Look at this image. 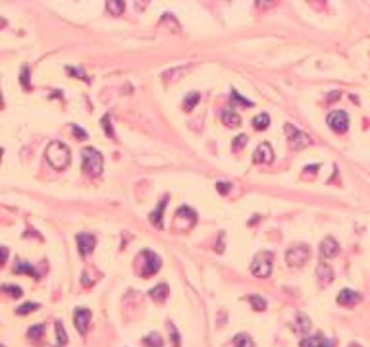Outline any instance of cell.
<instances>
[{
    "instance_id": "obj_13",
    "label": "cell",
    "mask_w": 370,
    "mask_h": 347,
    "mask_svg": "<svg viewBox=\"0 0 370 347\" xmlns=\"http://www.w3.org/2000/svg\"><path fill=\"white\" fill-rule=\"evenodd\" d=\"M166 205H168V195H166V197H164V199L160 201L159 207H157V209H155V211L151 213V216H149V218H151V222H153V224H155L157 228H162V214H164V209H166Z\"/></svg>"
},
{
    "instance_id": "obj_30",
    "label": "cell",
    "mask_w": 370,
    "mask_h": 347,
    "mask_svg": "<svg viewBox=\"0 0 370 347\" xmlns=\"http://www.w3.org/2000/svg\"><path fill=\"white\" fill-rule=\"evenodd\" d=\"M35 309H39L37 303H24V305H20V307L16 309V313H18V315H29V313H33Z\"/></svg>"
},
{
    "instance_id": "obj_8",
    "label": "cell",
    "mask_w": 370,
    "mask_h": 347,
    "mask_svg": "<svg viewBox=\"0 0 370 347\" xmlns=\"http://www.w3.org/2000/svg\"><path fill=\"white\" fill-rule=\"evenodd\" d=\"M74 324H76V328H78L79 334H85V332L89 330V324H91V311H89V309H83V307L76 309V313H74Z\"/></svg>"
},
{
    "instance_id": "obj_21",
    "label": "cell",
    "mask_w": 370,
    "mask_h": 347,
    "mask_svg": "<svg viewBox=\"0 0 370 347\" xmlns=\"http://www.w3.org/2000/svg\"><path fill=\"white\" fill-rule=\"evenodd\" d=\"M322 342H324L322 334H317V336H309V338L301 340V344H299V347H318L320 344H322Z\"/></svg>"
},
{
    "instance_id": "obj_15",
    "label": "cell",
    "mask_w": 370,
    "mask_h": 347,
    "mask_svg": "<svg viewBox=\"0 0 370 347\" xmlns=\"http://www.w3.org/2000/svg\"><path fill=\"white\" fill-rule=\"evenodd\" d=\"M222 120H224V124L230 126V128H236V126L241 124L239 114L238 112H234V110H224V112H222Z\"/></svg>"
},
{
    "instance_id": "obj_36",
    "label": "cell",
    "mask_w": 370,
    "mask_h": 347,
    "mask_svg": "<svg viewBox=\"0 0 370 347\" xmlns=\"http://www.w3.org/2000/svg\"><path fill=\"white\" fill-rule=\"evenodd\" d=\"M8 255H10V253H8V247L0 245V267H2V265L8 261Z\"/></svg>"
},
{
    "instance_id": "obj_37",
    "label": "cell",
    "mask_w": 370,
    "mask_h": 347,
    "mask_svg": "<svg viewBox=\"0 0 370 347\" xmlns=\"http://www.w3.org/2000/svg\"><path fill=\"white\" fill-rule=\"evenodd\" d=\"M68 72H70V74H74V76H79V80L89 81V78H87V74H83L81 70H76V68H70V66H68Z\"/></svg>"
},
{
    "instance_id": "obj_28",
    "label": "cell",
    "mask_w": 370,
    "mask_h": 347,
    "mask_svg": "<svg viewBox=\"0 0 370 347\" xmlns=\"http://www.w3.org/2000/svg\"><path fill=\"white\" fill-rule=\"evenodd\" d=\"M0 292H2V294L12 295V297H22V295H24V290H22L20 286H2Z\"/></svg>"
},
{
    "instance_id": "obj_17",
    "label": "cell",
    "mask_w": 370,
    "mask_h": 347,
    "mask_svg": "<svg viewBox=\"0 0 370 347\" xmlns=\"http://www.w3.org/2000/svg\"><path fill=\"white\" fill-rule=\"evenodd\" d=\"M295 330H299L301 334H305V332H309L311 330V320H309V317L305 315V313H299L297 315V319H295Z\"/></svg>"
},
{
    "instance_id": "obj_5",
    "label": "cell",
    "mask_w": 370,
    "mask_h": 347,
    "mask_svg": "<svg viewBox=\"0 0 370 347\" xmlns=\"http://www.w3.org/2000/svg\"><path fill=\"white\" fill-rule=\"evenodd\" d=\"M286 133H288V143L293 151H301V149H307L311 145V137L297 130L293 124H286Z\"/></svg>"
},
{
    "instance_id": "obj_24",
    "label": "cell",
    "mask_w": 370,
    "mask_h": 347,
    "mask_svg": "<svg viewBox=\"0 0 370 347\" xmlns=\"http://www.w3.org/2000/svg\"><path fill=\"white\" fill-rule=\"evenodd\" d=\"M54 328H56V338H58V346H66L68 344V336H66V330H64V326H62V322H56L54 324Z\"/></svg>"
},
{
    "instance_id": "obj_3",
    "label": "cell",
    "mask_w": 370,
    "mask_h": 347,
    "mask_svg": "<svg viewBox=\"0 0 370 347\" xmlns=\"http://www.w3.org/2000/svg\"><path fill=\"white\" fill-rule=\"evenodd\" d=\"M272 261H274V255H272L270 251H261V253L253 259L251 272H253L257 278H268L270 272H272Z\"/></svg>"
},
{
    "instance_id": "obj_23",
    "label": "cell",
    "mask_w": 370,
    "mask_h": 347,
    "mask_svg": "<svg viewBox=\"0 0 370 347\" xmlns=\"http://www.w3.org/2000/svg\"><path fill=\"white\" fill-rule=\"evenodd\" d=\"M199 99H201V95L199 93H189L187 97L184 99V110H191L193 107H197V103H199Z\"/></svg>"
},
{
    "instance_id": "obj_29",
    "label": "cell",
    "mask_w": 370,
    "mask_h": 347,
    "mask_svg": "<svg viewBox=\"0 0 370 347\" xmlns=\"http://www.w3.org/2000/svg\"><path fill=\"white\" fill-rule=\"evenodd\" d=\"M106 8H108V12H110V14L120 16V14L124 12V2H112V0H110V2L106 4Z\"/></svg>"
},
{
    "instance_id": "obj_40",
    "label": "cell",
    "mask_w": 370,
    "mask_h": 347,
    "mask_svg": "<svg viewBox=\"0 0 370 347\" xmlns=\"http://www.w3.org/2000/svg\"><path fill=\"white\" fill-rule=\"evenodd\" d=\"M318 347H334V342H332V340H324Z\"/></svg>"
},
{
    "instance_id": "obj_44",
    "label": "cell",
    "mask_w": 370,
    "mask_h": 347,
    "mask_svg": "<svg viewBox=\"0 0 370 347\" xmlns=\"http://www.w3.org/2000/svg\"><path fill=\"white\" fill-rule=\"evenodd\" d=\"M58 347H62V346H58Z\"/></svg>"
},
{
    "instance_id": "obj_9",
    "label": "cell",
    "mask_w": 370,
    "mask_h": 347,
    "mask_svg": "<svg viewBox=\"0 0 370 347\" xmlns=\"http://www.w3.org/2000/svg\"><path fill=\"white\" fill-rule=\"evenodd\" d=\"M320 253H322L324 259H332V257H336L340 253V243L334 240L332 236H328L320 243Z\"/></svg>"
},
{
    "instance_id": "obj_10",
    "label": "cell",
    "mask_w": 370,
    "mask_h": 347,
    "mask_svg": "<svg viewBox=\"0 0 370 347\" xmlns=\"http://www.w3.org/2000/svg\"><path fill=\"white\" fill-rule=\"evenodd\" d=\"M253 160H255V164H268V162H272L274 160V151H272V147H270L268 143L259 145V149H257L255 155H253Z\"/></svg>"
},
{
    "instance_id": "obj_41",
    "label": "cell",
    "mask_w": 370,
    "mask_h": 347,
    "mask_svg": "<svg viewBox=\"0 0 370 347\" xmlns=\"http://www.w3.org/2000/svg\"><path fill=\"white\" fill-rule=\"evenodd\" d=\"M4 107V101H2V95H0V108Z\"/></svg>"
},
{
    "instance_id": "obj_25",
    "label": "cell",
    "mask_w": 370,
    "mask_h": 347,
    "mask_svg": "<svg viewBox=\"0 0 370 347\" xmlns=\"http://www.w3.org/2000/svg\"><path fill=\"white\" fill-rule=\"evenodd\" d=\"M232 105H241V107H245V108L253 107V103H251V101H247L245 97H241L236 89H232Z\"/></svg>"
},
{
    "instance_id": "obj_39",
    "label": "cell",
    "mask_w": 370,
    "mask_h": 347,
    "mask_svg": "<svg viewBox=\"0 0 370 347\" xmlns=\"http://www.w3.org/2000/svg\"><path fill=\"white\" fill-rule=\"evenodd\" d=\"M216 187H218L220 193H228V191H230V184H228V182H218Z\"/></svg>"
},
{
    "instance_id": "obj_26",
    "label": "cell",
    "mask_w": 370,
    "mask_h": 347,
    "mask_svg": "<svg viewBox=\"0 0 370 347\" xmlns=\"http://www.w3.org/2000/svg\"><path fill=\"white\" fill-rule=\"evenodd\" d=\"M234 342H236V347H255L253 340H251L247 334H238V336L234 338Z\"/></svg>"
},
{
    "instance_id": "obj_6",
    "label": "cell",
    "mask_w": 370,
    "mask_h": 347,
    "mask_svg": "<svg viewBox=\"0 0 370 347\" xmlns=\"http://www.w3.org/2000/svg\"><path fill=\"white\" fill-rule=\"evenodd\" d=\"M141 259H145L143 270H141L143 276H153V274H157L160 270V267H162V259H160L157 253H153V251H143V253H141Z\"/></svg>"
},
{
    "instance_id": "obj_11",
    "label": "cell",
    "mask_w": 370,
    "mask_h": 347,
    "mask_svg": "<svg viewBox=\"0 0 370 347\" xmlns=\"http://www.w3.org/2000/svg\"><path fill=\"white\" fill-rule=\"evenodd\" d=\"M361 299H363V295L355 290H342L338 295V303L344 305V307H355Z\"/></svg>"
},
{
    "instance_id": "obj_14",
    "label": "cell",
    "mask_w": 370,
    "mask_h": 347,
    "mask_svg": "<svg viewBox=\"0 0 370 347\" xmlns=\"http://www.w3.org/2000/svg\"><path fill=\"white\" fill-rule=\"evenodd\" d=\"M317 274H318V278H320V284H322V286H326V284H330V282L334 280V270L328 267L326 263H322V265L317 268Z\"/></svg>"
},
{
    "instance_id": "obj_35",
    "label": "cell",
    "mask_w": 370,
    "mask_h": 347,
    "mask_svg": "<svg viewBox=\"0 0 370 347\" xmlns=\"http://www.w3.org/2000/svg\"><path fill=\"white\" fill-rule=\"evenodd\" d=\"M72 132H74V135H76L78 139H87V132H83L79 126H76V124L72 126Z\"/></svg>"
},
{
    "instance_id": "obj_33",
    "label": "cell",
    "mask_w": 370,
    "mask_h": 347,
    "mask_svg": "<svg viewBox=\"0 0 370 347\" xmlns=\"http://www.w3.org/2000/svg\"><path fill=\"white\" fill-rule=\"evenodd\" d=\"M20 81H22V85H24V89H31V83H29V68L27 66H24L22 68V78H20Z\"/></svg>"
},
{
    "instance_id": "obj_7",
    "label": "cell",
    "mask_w": 370,
    "mask_h": 347,
    "mask_svg": "<svg viewBox=\"0 0 370 347\" xmlns=\"http://www.w3.org/2000/svg\"><path fill=\"white\" fill-rule=\"evenodd\" d=\"M328 126L336 132V133H344L349 128V116L344 110H334L328 114Z\"/></svg>"
},
{
    "instance_id": "obj_45",
    "label": "cell",
    "mask_w": 370,
    "mask_h": 347,
    "mask_svg": "<svg viewBox=\"0 0 370 347\" xmlns=\"http://www.w3.org/2000/svg\"><path fill=\"white\" fill-rule=\"evenodd\" d=\"M0 347H4V346H0Z\"/></svg>"
},
{
    "instance_id": "obj_1",
    "label": "cell",
    "mask_w": 370,
    "mask_h": 347,
    "mask_svg": "<svg viewBox=\"0 0 370 347\" xmlns=\"http://www.w3.org/2000/svg\"><path fill=\"white\" fill-rule=\"evenodd\" d=\"M47 160L51 162L54 170H66L70 166V160H72L70 149L62 141H53L47 147Z\"/></svg>"
},
{
    "instance_id": "obj_31",
    "label": "cell",
    "mask_w": 370,
    "mask_h": 347,
    "mask_svg": "<svg viewBox=\"0 0 370 347\" xmlns=\"http://www.w3.org/2000/svg\"><path fill=\"white\" fill-rule=\"evenodd\" d=\"M247 135L245 133H241V135H238V137H234V141H232V149L234 151H238V149H243L245 145H247Z\"/></svg>"
},
{
    "instance_id": "obj_34",
    "label": "cell",
    "mask_w": 370,
    "mask_h": 347,
    "mask_svg": "<svg viewBox=\"0 0 370 347\" xmlns=\"http://www.w3.org/2000/svg\"><path fill=\"white\" fill-rule=\"evenodd\" d=\"M101 122H103V128H105L106 135H110V137H112V135H114V132H112V128H110V116H108V114H106V116H103V120H101Z\"/></svg>"
},
{
    "instance_id": "obj_42",
    "label": "cell",
    "mask_w": 370,
    "mask_h": 347,
    "mask_svg": "<svg viewBox=\"0 0 370 347\" xmlns=\"http://www.w3.org/2000/svg\"><path fill=\"white\" fill-rule=\"evenodd\" d=\"M2 155H4V151H2V149H0V160H2Z\"/></svg>"
},
{
    "instance_id": "obj_32",
    "label": "cell",
    "mask_w": 370,
    "mask_h": 347,
    "mask_svg": "<svg viewBox=\"0 0 370 347\" xmlns=\"http://www.w3.org/2000/svg\"><path fill=\"white\" fill-rule=\"evenodd\" d=\"M145 344L149 347H162V338H160L159 334H151V336L145 340Z\"/></svg>"
},
{
    "instance_id": "obj_19",
    "label": "cell",
    "mask_w": 370,
    "mask_h": 347,
    "mask_svg": "<svg viewBox=\"0 0 370 347\" xmlns=\"http://www.w3.org/2000/svg\"><path fill=\"white\" fill-rule=\"evenodd\" d=\"M176 216H178V220H182V218L189 220V224H195V222H197V213H195L193 209H189V207H182V209H178Z\"/></svg>"
},
{
    "instance_id": "obj_38",
    "label": "cell",
    "mask_w": 370,
    "mask_h": 347,
    "mask_svg": "<svg viewBox=\"0 0 370 347\" xmlns=\"http://www.w3.org/2000/svg\"><path fill=\"white\" fill-rule=\"evenodd\" d=\"M170 332H172V342H174V347H180V334H176V328L170 326Z\"/></svg>"
},
{
    "instance_id": "obj_18",
    "label": "cell",
    "mask_w": 370,
    "mask_h": 347,
    "mask_svg": "<svg viewBox=\"0 0 370 347\" xmlns=\"http://www.w3.org/2000/svg\"><path fill=\"white\" fill-rule=\"evenodd\" d=\"M168 292H170V290H168L166 284H159L157 288H153V290L149 292V295H151L155 301H164V299L168 297Z\"/></svg>"
},
{
    "instance_id": "obj_27",
    "label": "cell",
    "mask_w": 370,
    "mask_h": 347,
    "mask_svg": "<svg viewBox=\"0 0 370 347\" xmlns=\"http://www.w3.org/2000/svg\"><path fill=\"white\" fill-rule=\"evenodd\" d=\"M249 303H251L257 311H264L266 309V301L261 295H249Z\"/></svg>"
},
{
    "instance_id": "obj_4",
    "label": "cell",
    "mask_w": 370,
    "mask_h": 347,
    "mask_svg": "<svg viewBox=\"0 0 370 347\" xmlns=\"http://www.w3.org/2000/svg\"><path fill=\"white\" fill-rule=\"evenodd\" d=\"M311 257V251H309V245L305 243H295L291 245L286 253V261L290 267H303Z\"/></svg>"
},
{
    "instance_id": "obj_43",
    "label": "cell",
    "mask_w": 370,
    "mask_h": 347,
    "mask_svg": "<svg viewBox=\"0 0 370 347\" xmlns=\"http://www.w3.org/2000/svg\"><path fill=\"white\" fill-rule=\"evenodd\" d=\"M2 26H4V20H2V18H0V27H2Z\"/></svg>"
},
{
    "instance_id": "obj_20",
    "label": "cell",
    "mask_w": 370,
    "mask_h": 347,
    "mask_svg": "<svg viewBox=\"0 0 370 347\" xmlns=\"http://www.w3.org/2000/svg\"><path fill=\"white\" fill-rule=\"evenodd\" d=\"M268 124H270V116L268 114H259V116L253 118V128L259 130V132H264L268 128Z\"/></svg>"
},
{
    "instance_id": "obj_16",
    "label": "cell",
    "mask_w": 370,
    "mask_h": 347,
    "mask_svg": "<svg viewBox=\"0 0 370 347\" xmlns=\"http://www.w3.org/2000/svg\"><path fill=\"white\" fill-rule=\"evenodd\" d=\"M14 272L16 274H29V276H33V278H39V274L35 272V268L31 267L29 263H26V261H16V267H14Z\"/></svg>"
},
{
    "instance_id": "obj_22",
    "label": "cell",
    "mask_w": 370,
    "mask_h": 347,
    "mask_svg": "<svg viewBox=\"0 0 370 347\" xmlns=\"http://www.w3.org/2000/svg\"><path fill=\"white\" fill-rule=\"evenodd\" d=\"M43 334H45V324H35V326H31V328L27 330V336H29L31 340H41Z\"/></svg>"
},
{
    "instance_id": "obj_12",
    "label": "cell",
    "mask_w": 370,
    "mask_h": 347,
    "mask_svg": "<svg viewBox=\"0 0 370 347\" xmlns=\"http://www.w3.org/2000/svg\"><path fill=\"white\" fill-rule=\"evenodd\" d=\"M97 245V238L93 234H79L78 236V247L81 255H89Z\"/></svg>"
},
{
    "instance_id": "obj_2",
    "label": "cell",
    "mask_w": 370,
    "mask_h": 347,
    "mask_svg": "<svg viewBox=\"0 0 370 347\" xmlns=\"http://www.w3.org/2000/svg\"><path fill=\"white\" fill-rule=\"evenodd\" d=\"M83 170L89 174V176H93V178H97V176H101L103 174V168H105V159H103V155L97 151V149H93V147H87V149H83Z\"/></svg>"
}]
</instances>
